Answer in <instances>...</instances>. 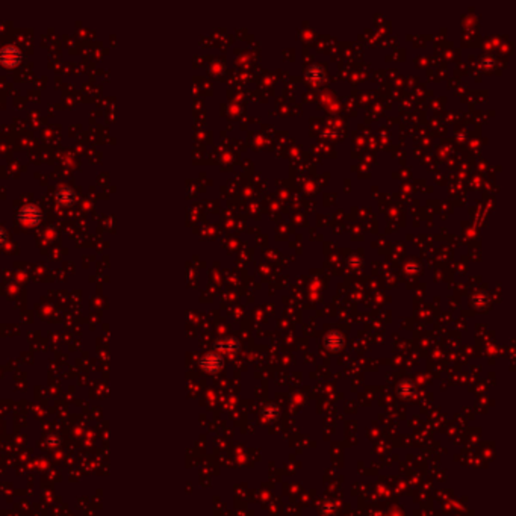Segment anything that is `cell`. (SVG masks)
Returning <instances> with one entry per match:
<instances>
[{"label": "cell", "instance_id": "1", "mask_svg": "<svg viewBox=\"0 0 516 516\" xmlns=\"http://www.w3.org/2000/svg\"><path fill=\"white\" fill-rule=\"evenodd\" d=\"M41 217H43V212L38 206L35 205H26L23 206L20 209V213H18V218L23 224L26 226H35L38 224L41 221Z\"/></svg>", "mask_w": 516, "mask_h": 516}, {"label": "cell", "instance_id": "2", "mask_svg": "<svg viewBox=\"0 0 516 516\" xmlns=\"http://www.w3.org/2000/svg\"><path fill=\"white\" fill-rule=\"evenodd\" d=\"M21 61V50L16 46H6L0 50V64L5 67H14Z\"/></svg>", "mask_w": 516, "mask_h": 516}, {"label": "cell", "instance_id": "3", "mask_svg": "<svg viewBox=\"0 0 516 516\" xmlns=\"http://www.w3.org/2000/svg\"><path fill=\"white\" fill-rule=\"evenodd\" d=\"M200 365L208 372H218L223 367V359L217 353H209L200 360Z\"/></svg>", "mask_w": 516, "mask_h": 516}, {"label": "cell", "instance_id": "4", "mask_svg": "<svg viewBox=\"0 0 516 516\" xmlns=\"http://www.w3.org/2000/svg\"><path fill=\"white\" fill-rule=\"evenodd\" d=\"M76 200V193H74L70 186H62L56 191V201L58 205L62 206H70L73 201Z\"/></svg>", "mask_w": 516, "mask_h": 516}, {"label": "cell", "instance_id": "5", "mask_svg": "<svg viewBox=\"0 0 516 516\" xmlns=\"http://www.w3.org/2000/svg\"><path fill=\"white\" fill-rule=\"evenodd\" d=\"M324 344L330 351H339L344 345V338L339 332H330L324 338Z\"/></svg>", "mask_w": 516, "mask_h": 516}, {"label": "cell", "instance_id": "6", "mask_svg": "<svg viewBox=\"0 0 516 516\" xmlns=\"http://www.w3.org/2000/svg\"><path fill=\"white\" fill-rule=\"evenodd\" d=\"M397 392L401 398H412L415 395V385L410 380H403L397 386Z\"/></svg>", "mask_w": 516, "mask_h": 516}, {"label": "cell", "instance_id": "7", "mask_svg": "<svg viewBox=\"0 0 516 516\" xmlns=\"http://www.w3.org/2000/svg\"><path fill=\"white\" fill-rule=\"evenodd\" d=\"M217 348L223 350V351H232V353H235V351L239 350V342L236 341L235 338H227V339H223V341H220L217 344Z\"/></svg>", "mask_w": 516, "mask_h": 516}, {"label": "cell", "instance_id": "8", "mask_svg": "<svg viewBox=\"0 0 516 516\" xmlns=\"http://www.w3.org/2000/svg\"><path fill=\"white\" fill-rule=\"evenodd\" d=\"M262 415H263L265 418H268V419H275V418H277V415H279V410L275 409L273 404H268L267 407H263Z\"/></svg>", "mask_w": 516, "mask_h": 516}, {"label": "cell", "instance_id": "9", "mask_svg": "<svg viewBox=\"0 0 516 516\" xmlns=\"http://www.w3.org/2000/svg\"><path fill=\"white\" fill-rule=\"evenodd\" d=\"M6 242V232L3 229H0V245H3Z\"/></svg>", "mask_w": 516, "mask_h": 516}]
</instances>
